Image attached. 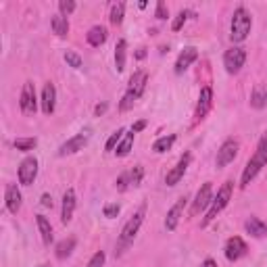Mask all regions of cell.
Here are the masks:
<instances>
[{"label":"cell","instance_id":"cell-23","mask_svg":"<svg viewBox=\"0 0 267 267\" xmlns=\"http://www.w3.org/2000/svg\"><path fill=\"white\" fill-rule=\"evenodd\" d=\"M50 25H52V31L56 33L59 38H65L67 33H69V19H67L65 15H54Z\"/></svg>","mask_w":267,"mask_h":267},{"label":"cell","instance_id":"cell-15","mask_svg":"<svg viewBox=\"0 0 267 267\" xmlns=\"http://www.w3.org/2000/svg\"><path fill=\"white\" fill-rule=\"evenodd\" d=\"M75 211V190L73 188H67V192L63 194V207H61V221L63 223H69Z\"/></svg>","mask_w":267,"mask_h":267},{"label":"cell","instance_id":"cell-40","mask_svg":"<svg viewBox=\"0 0 267 267\" xmlns=\"http://www.w3.org/2000/svg\"><path fill=\"white\" fill-rule=\"evenodd\" d=\"M157 19H167V7H165V3H163V0H159V3H157Z\"/></svg>","mask_w":267,"mask_h":267},{"label":"cell","instance_id":"cell-12","mask_svg":"<svg viewBox=\"0 0 267 267\" xmlns=\"http://www.w3.org/2000/svg\"><path fill=\"white\" fill-rule=\"evenodd\" d=\"M190 161H192V155H190V152H184V155L180 157V161L176 163L174 169L165 176V184H167V186H176V184H180V180H182L184 174L188 171Z\"/></svg>","mask_w":267,"mask_h":267},{"label":"cell","instance_id":"cell-44","mask_svg":"<svg viewBox=\"0 0 267 267\" xmlns=\"http://www.w3.org/2000/svg\"><path fill=\"white\" fill-rule=\"evenodd\" d=\"M200 267H217V263L213 259H205L203 263H200Z\"/></svg>","mask_w":267,"mask_h":267},{"label":"cell","instance_id":"cell-33","mask_svg":"<svg viewBox=\"0 0 267 267\" xmlns=\"http://www.w3.org/2000/svg\"><path fill=\"white\" fill-rule=\"evenodd\" d=\"M134 103H136V96H134L131 92H125L123 98H121V103H119V111H129L134 107Z\"/></svg>","mask_w":267,"mask_h":267},{"label":"cell","instance_id":"cell-46","mask_svg":"<svg viewBox=\"0 0 267 267\" xmlns=\"http://www.w3.org/2000/svg\"><path fill=\"white\" fill-rule=\"evenodd\" d=\"M40 267H48V265H40Z\"/></svg>","mask_w":267,"mask_h":267},{"label":"cell","instance_id":"cell-17","mask_svg":"<svg viewBox=\"0 0 267 267\" xmlns=\"http://www.w3.org/2000/svg\"><path fill=\"white\" fill-rule=\"evenodd\" d=\"M5 200H7V209L17 215L19 209H21V192L15 184H7V190H5Z\"/></svg>","mask_w":267,"mask_h":267},{"label":"cell","instance_id":"cell-26","mask_svg":"<svg viewBox=\"0 0 267 267\" xmlns=\"http://www.w3.org/2000/svg\"><path fill=\"white\" fill-rule=\"evenodd\" d=\"M125 52H127V42L119 40L117 46H115V67H117L119 73L125 69Z\"/></svg>","mask_w":267,"mask_h":267},{"label":"cell","instance_id":"cell-36","mask_svg":"<svg viewBox=\"0 0 267 267\" xmlns=\"http://www.w3.org/2000/svg\"><path fill=\"white\" fill-rule=\"evenodd\" d=\"M59 11H61V15H71L73 11H75V3H73V0H61V3H59Z\"/></svg>","mask_w":267,"mask_h":267},{"label":"cell","instance_id":"cell-21","mask_svg":"<svg viewBox=\"0 0 267 267\" xmlns=\"http://www.w3.org/2000/svg\"><path fill=\"white\" fill-rule=\"evenodd\" d=\"M86 40H88V44L94 46V48L103 46V44L107 42V27H103V25H94V27H90V31L86 33Z\"/></svg>","mask_w":267,"mask_h":267},{"label":"cell","instance_id":"cell-2","mask_svg":"<svg viewBox=\"0 0 267 267\" xmlns=\"http://www.w3.org/2000/svg\"><path fill=\"white\" fill-rule=\"evenodd\" d=\"M144 215H146V205H142L136 213L127 219V223L123 225V230L119 234V240H117V251H115L117 255H123L129 249V244L134 242V238H136V234L140 230V225L144 223Z\"/></svg>","mask_w":267,"mask_h":267},{"label":"cell","instance_id":"cell-45","mask_svg":"<svg viewBox=\"0 0 267 267\" xmlns=\"http://www.w3.org/2000/svg\"><path fill=\"white\" fill-rule=\"evenodd\" d=\"M146 56V52H144V48H140L138 52H136V59H144Z\"/></svg>","mask_w":267,"mask_h":267},{"label":"cell","instance_id":"cell-42","mask_svg":"<svg viewBox=\"0 0 267 267\" xmlns=\"http://www.w3.org/2000/svg\"><path fill=\"white\" fill-rule=\"evenodd\" d=\"M144 127H146V121H136V123H134V125H131V131H134V134H136V131H142Z\"/></svg>","mask_w":267,"mask_h":267},{"label":"cell","instance_id":"cell-14","mask_svg":"<svg viewBox=\"0 0 267 267\" xmlns=\"http://www.w3.org/2000/svg\"><path fill=\"white\" fill-rule=\"evenodd\" d=\"M186 203H188V196H182V198H178V203H176L169 211H167V217H165V227L169 230V232H174V230L178 227V223H180V219H182V213H184Z\"/></svg>","mask_w":267,"mask_h":267},{"label":"cell","instance_id":"cell-11","mask_svg":"<svg viewBox=\"0 0 267 267\" xmlns=\"http://www.w3.org/2000/svg\"><path fill=\"white\" fill-rule=\"evenodd\" d=\"M90 140V129L86 131H80L78 136H73L71 140H67L65 144H61L59 148V157H67V155H75L78 150H82Z\"/></svg>","mask_w":267,"mask_h":267},{"label":"cell","instance_id":"cell-18","mask_svg":"<svg viewBox=\"0 0 267 267\" xmlns=\"http://www.w3.org/2000/svg\"><path fill=\"white\" fill-rule=\"evenodd\" d=\"M198 59V52H196V48H192V46H188V48H184L182 52H180V56H178V61H176V73L180 75V73H184L188 67L194 63Z\"/></svg>","mask_w":267,"mask_h":267},{"label":"cell","instance_id":"cell-28","mask_svg":"<svg viewBox=\"0 0 267 267\" xmlns=\"http://www.w3.org/2000/svg\"><path fill=\"white\" fill-rule=\"evenodd\" d=\"M131 146H134V131L125 134V136H123V140L119 142V146L115 148L117 157H127V155H129V150H131Z\"/></svg>","mask_w":267,"mask_h":267},{"label":"cell","instance_id":"cell-43","mask_svg":"<svg viewBox=\"0 0 267 267\" xmlns=\"http://www.w3.org/2000/svg\"><path fill=\"white\" fill-rule=\"evenodd\" d=\"M42 205H44V207H52V196L42 194Z\"/></svg>","mask_w":267,"mask_h":267},{"label":"cell","instance_id":"cell-19","mask_svg":"<svg viewBox=\"0 0 267 267\" xmlns=\"http://www.w3.org/2000/svg\"><path fill=\"white\" fill-rule=\"evenodd\" d=\"M146 82H148V75L146 71H136L131 78H129V86H127V92H131L136 98L142 96V92L146 90Z\"/></svg>","mask_w":267,"mask_h":267},{"label":"cell","instance_id":"cell-37","mask_svg":"<svg viewBox=\"0 0 267 267\" xmlns=\"http://www.w3.org/2000/svg\"><path fill=\"white\" fill-rule=\"evenodd\" d=\"M65 61L69 63L73 69H80V67H82V59H80V54H75L73 50H67V52H65Z\"/></svg>","mask_w":267,"mask_h":267},{"label":"cell","instance_id":"cell-34","mask_svg":"<svg viewBox=\"0 0 267 267\" xmlns=\"http://www.w3.org/2000/svg\"><path fill=\"white\" fill-rule=\"evenodd\" d=\"M142 176H144V169H142V165H136L134 169L129 171V180H131V186H140L142 182Z\"/></svg>","mask_w":267,"mask_h":267},{"label":"cell","instance_id":"cell-22","mask_svg":"<svg viewBox=\"0 0 267 267\" xmlns=\"http://www.w3.org/2000/svg\"><path fill=\"white\" fill-rule=\"evenodd\" d=\"M251 107L265 109L267 107V84H259L251 94Z\"/></svg>","mask_w":267,"mask_h":267},{"label":"cell","instance_id":"cell-7","mask_svg":"<svg viewBox=\"0 0 267 267\" xmlns=\"http://www.w3.org/2000/svg\"><path fill=\"white\" fill-rule=\"evenodd\" d=\"M211 107H213V88L205 86L198 94V103H196V109H194V123L203 121L209 115Z\"/></svg>","mask_w":267,"mask_h":267},{"label":"cell","instance_id":"cell-6","mask_svg":"<svg viewBox=\"0 0 267 267\" xmlns=\"http://www.w3.org/2000/svg\"><path fill=\"white\" fill-rule=\"evenodd\" d=\"M246 63V50L240 46H232L230 50H225L223 54V67L230 75H236Z\"/></svg>","mask_w":267,"mask_h":267},{"label":"cell","instance_id":"cell-29","mask_svg":"<svg viewBox=\"0 0 267 267\" xmlns=\"http://www.w3.org/2000/svg\"><path fill=\"white\" fill-rule=\"evenodd\" d=\"M123 15H125V3H115V5L111 7V15H109V19H111L113 25H121Z\"/></svg>","mask_w":267,"mask_h":267},{"label":"cell","instance_id":"cell-9","mask_svg":"<svg viewBox=\"0 0 267 267\" xmlns=\"http://www.w3.org/2000/svg\"><path fill=\"white\" fill-rule=\"evenodd\" d=\"M19 105H21V111H23L25 115H33V113H36V109H38V98H36V88H33L31 82H25V84H23Z\"/></svg>","mask_w":267,"mask_h":267},{"label":"cell","instance_id":"cell-8","mask_svg":"<svg viewBox=\"0 0 267 267\" xmlns=\"http://www.w3.org/2000/svg\"><path fill=\"white\" fill-rule=\"evenodd\" d=\"M238 148H240V144H238V140H234V138H230V140H225L221 146H219V150H217V157H215V165L217 167H225V165H230L234 159L238 157Z\"/></svg>","mask_w":267,"mask_h":267},{"label":"cell","instance_id":"cell-27","mask_svg":"<svg viewBox=\"0 0 267 267\" xmlns=\"http://www.w3.org/2000/svg\"><path fill=\"white\" fill-rule=\"evenodd\" d=\"M174 142H176V134H169V136H163V138H159L155 144H152V150L155 152H167L171 146H174Z\"/></svg>","mask_w":267,"mask_h":267},{"label":"cell","instance_id":"cell-4","mask_svg":"<svg viewBox=\"0 0 267 267\" xmlns=\"http://www.w3.org/2000/svg\"><path fill=\"white\" fill-rule=\"evenodd\" d=\"M232 190H234V182L232 180H227V182H223V186L217 190V196H213V203H211V207H209V211H207V217L203 219V227H207L225 207H227V203H230V198H232Z\"/></svg>","mask_w":267,"mask_h":267},{"label":"cell","instance_id":"cell-38","mask_svg":"<svg viewBox=\"0 0 267 267\" xmlns=\"http://www.w3.org/2000/svg\"><path fill=\"white\" fill-rule=\"evenodd\" d=\"M115 186H117V190H119V192H125V190H127V186H131V180H129V174H121V176L117 178V182H115Z\"/></svg>","mask_w":267,"mask_h":267},{"label":"cell","instance_id":"cell-16","mask_svg":"<svg viewBox=\"0 0 267 267\" xmlns=\"http://www.w3.org/2000/svg\"><path fill=\"white\" fill-rule=\"evenodd\" d=\"M40 107H42V113H44V115H52V113H54V107H56V90H54V84L48 82V84L44 86Z\"/></svg>","mask_w":267,"mask_h":267},{"label":"cell","instance_id":"cell-30","mask_svg":"<svg viewBox=\"0 0 267 267\" xmlns=\"http://www.w3.org/2000/svg\"><path fill=\"white\" fill-rule=\"evenodd\" d=\"M123 136H125V129H123V127H119L115 134H111V138L107 140V146H105V150H107V152H115V148L119 146V142L123 140Z\"/></svg>","mask_w":267,"mask_h":267},{"label":"cell","instance_id":"cell-24","mask_svg":"<svg viewBox=\"0 0 267 267\" xmlns=\"http://www.w3.org/2000/svg\"><path fill=\"white\" fill-rule=\"evenodd\" d=\"M36 221H38V230H40L42 242L48 246V244L52 242V225H50V221H48L44 215H38V217H36Z\"/></svg>","mask_w":267,"mask_h":267},{"label":"cell","instance_id":"cell-35","mask_svg":"<svg viewBox=\"0 0 267 267\" xmlns=\"http://www.w3.org/2000/svg\"><path fill=\"white\" fill-rule=\"evenodd\" d=\"M105 259H107V255H105L103 251H98V253H94L92 259L88 261V267H105Z\"/></svg>","mask_w":267,"mask_h":267},{"label":"cell","instance_id":"cell-20","mask_svg":"<svg viewBox=\"0 0 267 267\" xmlns=\"http://www.w3.org/2000/svg\"><path fill=\"white\" fill-rule=\"evenodd\" d=\"M244 230L255 238H263V236H267V221H263L259 217H249L244 221Z\"/></svg>","mask_w":267,"mask_h":267},{"label":"cell","instance_id":"cell-5","mask_svg":"<svg viewBox=\"0 0 267 267\" xmlns=\"http://www.w3.org/2000/svg\"><path fill=\"white\" fill-rule=\"evenodd\" d=\"M211 203H213V186H211V182H205L203 186L198 188V192H196V196H194V200H192L190 215L196 217L198 213L207 211V209L211 207Z\"/></svg>","mask_w":267,"mask_h":267},{"label":"cell","instance_id":"cell-25","mask_svg":"<svg viewBox=\"0 0 267 267\" xmlns=\"http://www.w3.org/2000/svg\"><path fill=\"white\" fill-rule=\"evenodd\" d=\"M73 249H75V238H73V236L65 238V240H61V242L56 244V257H59V259H67V257L73 253Z\"/></svg>","mask_w":267,"mask_h":267},{"label":"cell","instance_id":"cell-32","mask_svg":"<svg viewBox=\"0 0 267 267\" xmlns=\"http://www.w3.org/2000/svg\"><path fill=\"white\" fill-rule=\"evenodd\" d=\"M188 17H194V13H190V11H180V13L176 15L174 23H171V29H174V31H180V29L184 27V23H186Z\"/></svg>","mask_w":267,"mask_h":267},{"label":"cell","instance_id":"cell-41","mask_svg":"<svg viewBox=\"0 0 267 267\" xmlns=\"http://www.w3.org/2000/svg\"><path fill=\"white\" fill-rule=\"evenodd\" d=\"M105 111H107V103H100V105H96L94 107V115H105Z\"/></svg>","mask_w":267,"mask_h":267},{"label":"cell","instance_id":"cell-13","mask_svg":"<svg viewBox=\"0 0 267 267\" xmlns=\"http://www.w3.org/2000/svg\"><path fill=\"white\" fill-rule=\"evenodd\" d=\"M223 251H225V259L227 261H238V259H242L246 255L249 246H246V242L240 236H232V238H227Z\"/></svg>","mask_w":267,"mask_h":267},{"label":"cell","instance_id":"cell-31","mask_svg":"<svg viewBox=\"0 0 267 267\" xmlns=\"http://www.w3.org/2000/svg\"><path fill=\"white\" fill-rule=\"evenodd\" d=\"M36 144H38L36 138H17V140H15V148H17V150H23V152L33 150V148H36Z\"/></svg>","mask_w":267,"mask_h":267},{"label":"cell","instance_id":"cell-10","mask_svg":"<svg viewBox=\"0 0 267 267\" xmlns=\"http://www.w3.org/2000/svg\"><path fill=\"white\" fill-rule=\"evenodd\" d=\"M36 176H38V159L36 157H25L19 165V184L29 186V184H33Z\"/></svg>","mask_w":267,"mask_h":267},{"label":"cell","instance_id":"cell-1","mask_svg":"<svg viewBox=\"0 0 267 267\" xmlns=\"http://www.w3.org/2000/svg\"><path fill=\"white\" fill-rule=\"evenodd\" d=\"M265 165H267V131L261 136L259 146H257V152L249 159V163H246V167H244L242 178H240V188H246V186L257 178V174L263 169Z\"/></svg>","mask_w":267,"mask_h":267},{"label":"cell","instance_id":"cell-39","mask_svg":"<svg viewBox=\"0 0 267 267\" xmlns=\"http://www.w3.org/2000/svg\"><path fill=\"white\" fill-rule=\"evenodd\" d=\"M105 217H109V219H113V217H117L119 215V205H115V203H109V205H105Z\"/></svg>","mask_w":267,"mask_h":267},{"label":"cell","instance_id":"cell-3","mask_svg":"<svg viewBox=\"0 0 267 267\" xmlns=\"http://www.w3.org/2000/svg\"><path fill=\"white\" fill-rule=\"evenodd\" d=\"M253 27V17L244 7H238L232 15V25H230V40L232 42H244Z\"/></svg>","mask_w":267,"mask_h":267}]
</instances>
